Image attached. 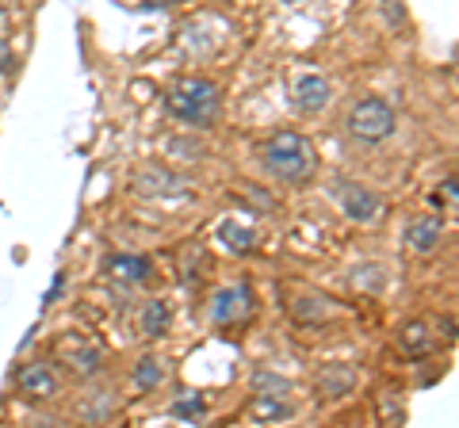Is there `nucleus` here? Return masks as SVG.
<instances>
[{
    "instance_id": "nucleus-13",
    "label": "nucleus",
    "mask_w": 459,
    "mask_h": 428,
    "mask_svg": "<svg viewBox=\"0 0 459 428\" xmlns=\"http://www.w3.org/2000/svg\"><path fill=\"white\" fill-rule=\"evenodd\" d=\"M169 325H172V310H169V303H161V298H150V303L138 310V330L146 337H165Z\"/></svg>"
},
{
    "instance_id": "nucleus-27",
    "label": "nucleus",
    "mask_w": 459,
    "mask_h": 428,
    "mask_svg": "<svg viewBox=\"0 0 459 428\" xmlns=\"http://www.w3.org/2000/svg\"><path fill=\"white\" fill-rule=\"evenodd\" d=\"M283 4H299V0H283Z\"/></svg>"
},
{
    "instance_id": "nucleus-10",
    "label": "nucleus",
    "mask_w": 459,
    "mask_h": 428,
    "mask_svg": "<svg viewBox=\"0 0 459 428\" xmlns=\"http://www.w3.org/2000/svg\"><path fill=\"white\" fill-rule=\"evenodd\" d=\"M16 382H20V390L31 394V398H54L57 394V379L47 364H23L16 371Z\"/></svg>"
},
{
    "instance_id": "nucleus-17",
    "label": "nucleus",
    "mask_w": 459,
    "mask_h": 428,
    "mask_svg": "<svg viewBox=\"0 0 459 428\" xmlns=\"http://www.w3.org/2000/svg\"><path fill=\"white\" fill-rule=\"evenodd\" d=\"M69 367H74L77 375H96V371L104 367V352H100V348H84V345H77V352L69 355Z\"/></svg>"
},
{
    "instance_id": "nucleus-14",
    "label": "nucleus",
    "mask_w": 459,
    "mask_h": 428,
    "mask_svg": "<svg viewBox=\"0 0 459 428\" xmlns=\"http://www.w3.org/2000/svg\"><path fill=\"white\" fill-rule=\"evenodd\" d=\"M249 413L256 421H283V417H291V413H295V406L283 402V394H256Z\"/></svg>"
},
{
    "instance_id": "nucleus-6",
    "label": "nucleus",
    "mask_w": 459,
    "mask_h": 428,
    "mask_svg": "<svg viewBox=\"0 0 459 428\" xmlns=\"http://www.w3.org/2000/svg\"><path fill=\"white\" fill-rule=\"evenodd\" d=\"M253 291H249V283H234V287H222L219 295H214V303H211V321L214 325H234L241 321L246 313H253Z\"/></svg>"
},
{
    "instance_id": "nucleus-24",
    "label": "nucleus",
    "mask_w": 459,
    "mask_h": 428,
    "mask_svg": "<svg viewBox=\"0 0 459 428\" xmlns=\"http://www.w3.org/2000/svg\"><path fill=\"white\" fill-rule=\"evenodd\" d=\"M62 291H65V272H57V279H54V287L47 291V306H50V303H57V298H62Z\"/></svg>"
},
{
    "instance_id": "nucleus-11",
    "label": "nucleus",
    "mask_w": 459,
    "mask_h": 428,
    "mask_svg": "<svg viewBox=\"0 0 459 428\" xmlns=\"http://www.w3.org/2000/svg\"><path fill=\"white\" fill-rule=\"evenodd\" d=\"M287 310H291V318L303 321V325H322V321L333 318V303L318 291H303V298H299V303H287Z\"/></svg>"
},
{
    "instance_id": "nucleus-5",
    "label": "nucleus",
    "mask_w": 459,
    "mask_h": 428,
    "mask_svg": "<svg viewBox=\"0 0 459 428\" xmlns=\"http://www.w3.org/2000/svg\"><path fill=\"white\" fill-rule=\"evenodd\" d=\"M287 99H291V107L303 111V116H318V111L329 107V99H333V84H329L322 73H303V77L291 81Z\"/></svg>"
},
{
    "instance_id": "nucleus-19",
    "label": "nucleus",
    "mask_w": 459,
    "mask_h": 428,
    "mask_svg": "<svg viewBox=\"0 0 459 428\" xmlns=\"http://www.w3.org/2000/svg\"><path fill=\"white\" fill-rule=\"evenodd\" d=\"M134 382H138V390H153L157 382H161V364H157L153 355H142L134 364Z\"/></svg>"
},
{
    "instance_id": "nucleus-21",
    "label": "nucleus",
    "mask_w": 459,
    "mask_h": 428,
    "mask_svg": "<svg viewBox=\"0 0 459 428\" xmlns=\"http://www.w3.org/2000/svg\"><path fill=\"white\" fill-rule=\"evenodd\" d=\"M253 387L261 390V394H287V379L272 375V371H256V375H253Z\"/></svg>"
},
{
    "instance_id": "nucleus-18",
    "label": "nucleus",
    "mask_w": 459,
    "mask_h": 428,
    "mask_svg": "<svg viewBox=\"0 0 459 428\" xmlns=\"http://www.w3.org/2000/svg\"><path fill=\"white\" fill-rule=\"evenodd\" d=\"M204 409H207V402L199 394H180L177 402L169 406V413H172V417H180V421H199V417H204Z\"/></svg>"
},
{
    "instance_id": "nucleus-8",
    "label": "nucleus",
    "mask_w": 459,
    "mask_h": 428,
    "mask_svg": "<svg viewBox=\"0 0 459 428\" xmlns=\"http://www.w3.org/2000/svg\"><path fill=\"white\" fill-rule=\"evenodd\" d=\"M440 241H444V222L440 218H413L406 226V249L410 253H437L440 249Z\"/></svg>"
},
{
    "instance_id": "nucleus-22",
    "label": "nucleus",
    "mask_w": 459,
    "mask_h": 428,
    "mask_svg": "<svg viewBox=\"0 0 459 428\" xmlns=\"http://www.w3.org/2000/svg\"><path fill=\"white\" fill-rule=\"evenodd\" d=\"M241 195H246L249 203L256 207V214H272V210H276V199H272V195H268L264 188H246Z\"/></svg>"
},
{
    "instance_id": "nucleus-25",
    "label": "nucleus",
    "mask_w": 459,
    "mask_h": 428,
    "mask_svg": "<svg viewBox=\"0 0 459 428\" xmlns=\"http://www.w3.org/2000/svg\"><path fill=\"white\" fill-rule=\"evenodd\" d=\"M440 333L444 337H455V321L452 318H440Z\"/></svg>"
},
{
    "instance_id": "nucleus-9",
    "label": "nucleus",
    "mask_w": 459,
    "mask_h": 428,
    "mask_svg": "<svg viewBox=\"0 0 459 428\" xmlns=\"http://www.w3.org/2000/svg\"><path fill=\"white\" fill-rule=\"evenodd\" d=\"M104 268H108V276L123 279V283H146L153 276L150 256H138V253H115V256H108Z\"/></svg>"
},
{
    "instance_id": "nucleus-7",
    "label": "nucleus",
    "mask_w": 459,
    "mask_h": 428,
    "mask_svg": "<svg viewBox=\"0 0 459 428\" xmlns=\"http://www.w3.org/2000/svg\"><path fill=\"white\" fill-rule=\"evenodd\" d=\"M134 192L146 195V199H165V195H184L188 184L165 165H142L134 173Z\"/></svg>"
},
{
    "instance_id": "nucleus-16",
    "label": "nucleus",
    "mask_w": 459,
    "mask_h": 428,
    "mask_svg": "<svg viewBox=\"0 0 459 428\" xmlns=\"http://www.w3.org/2000/svg\"><path fill=\"white\" fill-rule=\"evenodd\" d=\"M398 345H402V352H406V355H425L429 345H433V340H429L425 321H406V325H402Z\"/></svg>"
},
{
    "instance_id": "nucleus-4",
    "label": "nucleus",
    "mask_w": 459,
    "mask_h": 428,
    "mask_svg": "<svg viewBox=\"0 0 459 428\" xmlns=\"http://www.w3.org/2000/svg\"><path fill=\"white\" fill-rule=\"evenodd\" d=\"M333 195H337V203L344 210V218H352V222H376L379 214H383V199L364 188L360 180H349V176H337L333 180Z\"/></svg>"
},
{
    "instance_id": "nucleus-3",
    "label": "nucleus",
    "mask_w": 459,
    "mask_h": 428,
    "mask_svg": "<svg viewBox=\"0 0 459 428\" xmlns=\"http://www.w3.org/2000/svg\"><path fill=\"white\" fill-rule=\"evenodd\" d=\"M344 131H349V138L356 141V146L371 150V146H383V141L398 131V116H394V107L386 104V99L364 96V99H356V104L349 107V116H344Z\"/></svg>"
},
{
    "instance_id": "nucleus-1",
    "label": "nucleus",
    "mask_w": 459,
    "mask_h": 428,
    "mask_svg": "<svg viewBox=\"0 0 459 428\" xmlns=\"http://www.w3.org/2000/svg\"><path fill=\"white\" fill-rule=\"evenodd\" d=\"M256 157H261L264 173L280 184H310L314 173H318V153H314L310 138L299 131L268 134L261 146H256Z\"/></svg>"
},
{
    "instance_id": "nucleus-2",
    "label": "nucleus",
    "mask_w": 459,
    "mask_h": 428,
    "mask_svg": "<svg viewBox=\"0 0 459 428\" xmlns=\"http://www.w3.org/2000/svg\"><path fill=\"white\" fill-rule=\"evenodd\" d=\"M165 107L172 119H180L192 131H211L222 119V92L207 77H180L169 84Z\"/></svg>"
},
{
    "instance_id": "nucleus-15",
    "label": "nucleus",
    "mask_w": 459,
    "mask_h": 428,
    "mask_svg": "<svg viewBox=\"0 0 459 428\" xmlns=\"http://www.w3.org/2000/svg\"><path fill=\"white\" fill-rule=\"evenodd\" d=\"M219 241L234 256H249L256 249V234L249 230V226H238V222H226L222 230H219Z\"/></svg>"
},
{
    "instance_id": "nucleus-23",
    "label": "nucleus",
    "mask_w": 459,
    "mask_h": 428,
    "mask_svg": "<svg viewBox=\"0 0 459 428\" xmlns=\"http://www.w3.org/2000/svg\"><path fill=\"white\" fill-rule=\"evenodd\" d=\"M433 203H437V207H448V210H452V207L459 203V188H455V176H448V180H444V188H440V192L433 195Z\"/></svg>"
},
{
    "instance_id": "nucleus-12",
    "label": "nucleus",
    "mask_w": 459,
    "mask_h": 428,
    "mask_svg": "<svg viewBox=\"0 0 459 428\" xmlns=\"http://www.w3.org/2000/svg\"><path fill=\"white\" fill-rule=\"evenodd\" d=\"M318 387L325 398H344L356 387V367L352 364H325L318 371Z\"/></svg>"
},
{
    "instance_id": "nucleus-26",
    "label": "nucleus",
    "mask_w": 459,
    "mask_h": 428,
    "mask_svg": "<svg viewBox=\"0 0 459 428\" xmlns=\"http://www.w3.org/2000/svg\"><path fill=\"white\" fill-rule=\"evenodd\" d=\"M165 4H177V0H146V8H165Z\"/></svg>"
},
{
    "instance_id": "nucleus-20",
    "label": "nucleus",
    "mask_w": 459,
    "mask_h": 428,
    "mask_svg": "<svg viewBox=\"0 0 459 428\" xmlns=\"http://www.w3.org/2000/svg\"><path fill=\"white\" fill-rule=\"evenodd\" d=\"M379 12L391 31H406V8H402V0H379Z\"/></svg>"
}]
</instances>
